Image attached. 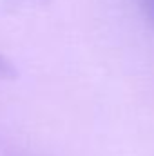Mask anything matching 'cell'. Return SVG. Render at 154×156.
Instances as JSON below:
<instances>
[{
    "mask_svg": "<svg viewBox=\"0 0 154 156\" xmlns=\"http://www.w3.org/2000/svg\"><path fill=\"white\" fill-rule=\"evenodd\" d=\"M140 4H142V9H143L145 16L154 24V0H140Z\"/></svg>",
    "mask_w": 154,
    "mask_h": 156,
    "instance_id": "1",
    "label": "cell"
}]
</instances>
